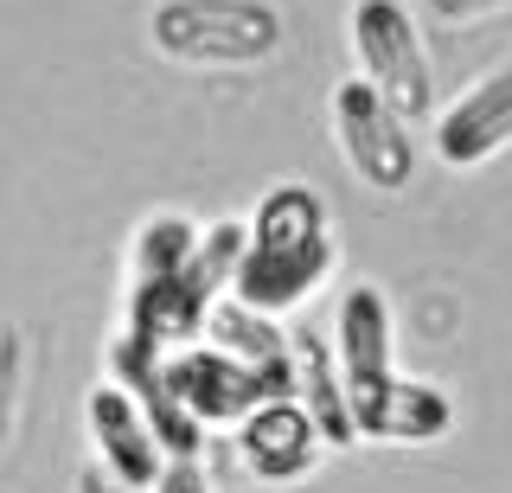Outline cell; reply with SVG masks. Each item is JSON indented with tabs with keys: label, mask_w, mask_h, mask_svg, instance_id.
Wrapping results in <instances>:
<instances>
[{
	"label": "cell",
	"mask_w": 512,
	"mask_h": 493,
	"mask_svg": "<svg viewBox=\"0 0 512 493\" xmlns=\"http://www.w3.org/2000/svg\"><path fill=\"white\" fill-rule=\"evenodd\" d=\"M327 263H333V231L320 193L276 186L256 205V231L237 257V295H244V308H295L327 276Z\"/></svg>",
	"instance_id": "6da1fadb"
},
{
	"label": "cell",
	"mask_w": 512,
	"mask_h": 493,
	"mask_svg": "<svg viewBox=\"0 0 512 493\" xmlns=\"http://www.w3.org/2000/svg\"><path fill=\"white\" fill-rule=\"evenodd\" d=\"M148 45L192 71L263 65L282 52V13L269 0H160L148 13Z\"/></svg>",
	"instance_id": "7a4b0ae2"
},
{
	"label": "cell",
	"mask_w": 512,
	"mask_h": 493,
	"mask_svg": "<svg viewBox=\"0 0 512 493\" xmlns=\"http://www.w3.org/2000/svg\"><path fill=\"white\" fill-rule=\"evenodd\" d=\"M333 353H340V391H346L352 429L384 436V410H391L397 378H391V301H384L378 282H359V289L340 295Z\"/></svg>",
	"instance_id": "3957f363"
},
{
	"label": "cell",
	"mask_w": 512,
	"mask_h": 493,
	"mask_svg": "<svg viewBox=\"0 0 512 493\" xmlns=\"http://www.w3.org/2000/svg\"><path fill=\"white\" fill-rule=\"evenodd\" d=\"M333 141H340L346 167L359 173L372 193H404L410 173H416V141H410V122L397 116L391 103L378 97L365 77H346V84H333Z\"/></svg>",
	"instance_id": "277c9868"
},
{
	"label": "cell",
	"mask_w": 512,
	"mask_h": 493,
	"mask_svg": "<svg viewBox=\"0 0 512 493\" xmlns=\"http://www.w3.org/2000/svg\"><path fill=\"white\" fill-rule=\"evenodd\" d=\"M352 52L365 65V84L397 116H429L436 84H429V58H423V39H416L404 0H352Z\"/></svg>",
	"instance_id": "5b68a950"
},
{
	"label": "cell",
	"mask_w": 512,
	"mask_h": 493,
	"mask_svg": "<svg viewBox=\"0 0 512 493\" xmlns=\"http://www.w3.org/2000/svg\"><path fill=\"white\" fill-rule=\"evenodd\" d=\"M506 141H512V65H500L493 77H480L474 90H461V97L436 116L429 148H436L442 167L468 173L480 161H493Z\"/></svg>",
	"instance_id": "8992f818"
},
{
	"label": "cell",
	"mask_w": 512,
	"mask_h": 493,
	"mask_svg": "<svg viewBox=\"0 0 512 493\" xmlns=\"http://www.w3.org/2000/svg\"><path fill=\"white\" fill-rule=\"evenodd\" d=\"M84 423H90L96 461H103L116 481L154 487V474H160V442H154L148 410H141L122 385H96V391L84 397Z\"/></svg>",
	"instance_id": "52a82bcc"
},
{
	"label": "cell",
	"mask_w": 512,
	"mask_h": 493,
	"mask_svg": "<svg viewBox=\"0 0 512 493\" xmlns=\"http://www.w3.org/2000/svg\"><path fill=\"white\" fill-rule=\"evenodd\" d=\"M173 397L186 404L192 423H224V417H250L263 404L269 378H256V365L244 359H205V353H186L180 365L167 372Z\"/></svg>",
	"instance_id": "ba28073f"
},
{
	"label": "cell",
	"mask_w": 512,
	"mask_h": 493,
	"mask_svg": "<svg viewBox=\"0 0 512 493\" xmlns=\"http://www.w3.org/2000/svg\"><path fill=\"white\" fill-rule=\"evenodd\" d=\"M314 442H320V429H314L308 410L256 404L244 417V461L263 474V481H295V474H308Z\"/></svg>",
	"instance_id": "9c48e42d"
},
{
	"label": "cell",
	"mask_w": 512,
	"mask_h": 493,
	"mask_svg": "<svg viewBox=\"0 0 512 493\" xmlns=\"http://www.w3.org/2000/svg\"><path fill=\"white\" fill-rule=\"evenodd\" d=\"M301 385H308V417L320 429V442H352L359 429H352V410L340 404V391H333V378H327V359H320V346L314 340H301Z\"/></svg>",
	"instance_id": "30bf717a"
},
{
	"label": "cell",
	"mask_w": 512,
	"mask_h": 493,
	"mask_svg": "<svg viewBox=\"0 0 512 493\" xmlns=\"http://www.w3.org/2000/svg\"><path fill=\"white\" fill-rule=\"evenodd\" d=\"M20 391H26V333L13 321H0V455H7V442H13Z\"/></svg>",
	"instance_id": "8fae6325"
},
{
	"label": "cell",
	"mask_w": 512,
	"mask_h": 493,
	"mask_svg": "<svg viewBox=\"0 0 512 493\" xmlns=\"http://www.w3.org/2000/svg\"><path fill=\"white\" fill-rule=\"evenodd\" d=\"M218 340H231L237 353H244V365H256V359H263L269 372H282V353H276V333H269L263 321L250 327V314H244V308H224V314H218Z\"/></svg>",
	"instance_id": "7c38bea8"
},
{
	"label": "cell",
	"mask_w": 512,
	"mask_h": 493,
	"mask_svg": "<svg viewBox=\"0 0 512 493\" xmlns=\"http://www.w3.org/2000/svg\"><path fill=\"white\" fill-rule=\"evenodd\" d=\"M154 493H212V487H205L199 461H192V455H180L173 468H160V474H154Z\"/></svg>",
	"instance_id": "4fadbf2b"
},
{
	"label": "cell",
	"mask_w": 512,
	"mask_h": 493,
	"mask_svg": "<svg viewBox=\"0 0 512 493\" xmlns=\"http://www.w3.org/2000/svg\"><path fill=\"white\" fill-rule=\"evenodd\" d=\"M512 0H423L429 20H480V13H500Z\"/></svg>",
	"instance_id": "5bb4252c"
},
{
	"label": "cell",
	"mask_w": 512,
	"mask_h": 493,
	"mask_svg": "<svg viewBox=\"0 0 512 493\" xmlns=\"http://www.w3.org/2000/svg\"><path fill=\"white\" fill-rule=\"evenodd\" d=\"M71 493H141V487H128V481H116V474H109L103 461H90V468H77V481H71Z\"/></svg>",
	"instance_id": "9a60e30c"
}]
</instances>
